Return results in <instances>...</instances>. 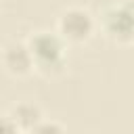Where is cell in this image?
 Here are the masks:
<instances>
[{
  "label": "cell",
  "instance_id": "1",
  "mask_svg": "<svg viewBox=\"0 0 134 134\" xmlns=\"http://www.w3.org/2000/svg\"><path fill=\"white\" fill-rule=\"evenodd\" d=\"M27 48L34 59V69L42 75H57L65 67V40L59 34L36 31L27 40Z\"/></svg>",
  "mask_w": 134,
  "mask_h": 134
},
{
  "label": "cell",
  "instance_id": "2",
  "mask_svg": "<svg viewBox=\"0 0 134 134\" xmlns=\"http://www.w3.org/2000/svg\"><path fill=\"white\" fill-rule=\"evenodd\" d=\"M57 29L65 42L82 44L90 40V36L94 34V17L82 6H71L59 15Z\"/></svg>",
  "mask_w": 134,
  "mask_h": 134
},
{
  "label": "cell",
  "instance_id": "3",
  "mask_svg": "<svg viewBox=\"0 0 134 134\" xmlns=\"http://www.w3.org/2000/svg\"><path fill=\"white\" fill-rule=\"evenodd\" d=\"M100 27L105 36L115 44H128L134 40V15L126 2L109 6L100 17Z\"/></svg>",
  "mask_w": 134,
  "mask_h": 134
},
{
  "label": "cell",
  "instance_id": "4",
  "mask_svg": "<svg viewBox=\"0 0 134 134\" xmlns=\"http://www.w3.org/2000/svg\"><path fill=\"white\" fill-rule=\"evenodd\" d=\"M2 65L10 75H17V77L27 75L34 69V59H31V52L27 48V42L13 40V42L4 44V48H2Z\"/></svg>",
  "mask_w": 134,
  "mask_h": 134
},
{
  "label": "cell",
  "instance_id": "5",
  "mask_svg": "<svg viewBox=\"0 0 134 134\" xmlns=\"http://www.w3.org/2000/svg\"><path fill=\"white\" fill-rule=\"evenodd\" d=\"M8 115L17 124L19 132H31L36 128V124L44 117L42 115V109L38 105H34V103H19V105L13 107V111Z\"/></svg>",
  "mask_w": 134,
  "mask_h": 134
},
{
  "label": "cell",
  "instance_id": "6",
  "mask_svg": "<svg viewBox=\"0 0 134 134\" xmlns=\"http://www.w3.org/2000/svg\"><path fill=\"white\" fill-rule=\"evenodd\" d=\"M65 128L61 126V124H54V121H46L44 117L36 124V128L31 130V132H40V134H46V132H63Z\"/></svg>",
  "mask_w": 134,
  "mask_h": 134
},
{
  "label": "cell",
  "instance_id": "7",
  "mask_svg": "<svg viewBox=\"0 0 134 134\" xmlns=\"http://www.w3.org/2000/svg\"><path fill=\"white\" fill-rule=\"evenodd\" d=\"M13 132H19L13 117L10 115H0V134H13Z\"/></svg>",
  "mask_w": 134,
  "mask_h": 134
}]
</instances>
